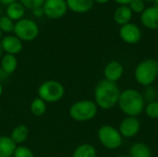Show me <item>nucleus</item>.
<instances>
[{
  "mask_svg": "<svg viewBox=\"0 0 158 157\" xmlns=\"http://www.w3.org/2000/svg\"><path fill=\"white\" fill-rule=\"evenodd\" d=\"M68 8L76 13L88 12L94 6V0H66Z\"/></svg>",
  "mask_w": 158,
  "mask_h": 157,
  "instance_id": "nucleus-16",
  "label": "nucleus"
},
{
  "mask_svg": "<svg viewBox=\"0 0 158 157\" xmlns=\"http://www.w3.org/2000/svg\"><path fill=\"white\" fill-rule=\"evenodd\" d=\"M14 2H16V0H0V3H1V4L6 5V6H8V5H10V4L14 3Z\"/></svg>",
  "mask_w": 158,
  "mask_h": 157,
  "instance_id": "nucleus-32",
  "label": "nucleus"
},
{
  "mask_svg": "<svg viewBox=\"0 0 158 157\" xmlns=\"http://www.w3.org/2000/svg\"><path fill=\"white\" fill-rule=\"evenodd\" d=\"M132 18V11L129 6H118L114 13V19L119 25H125L131 22Z\"/></svg>",
  "mask_w": 158,
  "mask_h": 157,
  "instance_id": "nucleus-17",
  "label": "nucleus"
},
{
  "mask_svg": "<svg viewBox=\"0 0 158 157\" xmlns=\"http://www.w3.org/2000/svg\"><path fill=\"white\" fill-rule=\"evenodd\" d=\"M13 157H35L34 154L32 153V151L24 145H19L17 146Z\"/></svg>",
  "mask_w": 158,
  "mask_h": 157,
  "instance_id": "nucleus-25",
  "label": "nucleus"
},
{
  "mask_svg": "<svg viewBox=\"0 0 158 157\" xmlns=\"http://www.w3.org/2000/svg\"><path fill=\"white\" fill-rule=\"evenodd\" d=\"M94 1H95L99 4H105V3H107L109 0H94Z\"/></svg>",
  "mask_w": 158,
  "mask_h": 157,
  "instance_id": "nucleus-33",
  "label": "nucleus"
},
{
  "mask_svg": "<svg viewBox=\"0 0 158 157\" xmlns=\"http://www.w3.org/2000/svg\"><path fill=\"white\" fill-rule=\"evenodd\" d=\"M0 68L7 75H10L13 72H15V70L18 68V59L16 56L8 55V54L3 56L0 60Z\"/></svg>",
  "mask_w": 158,
  "mask_h": 157,
  "instance_id": "nucleus-18",
  "label": "nucleus"
},
{
  "mask_svg": "<svg viewBox=\"0 0 158 157\" xmlns=\"http://www.w3.org/2000/svg\"><path fill=\"white\" fill-rule=\"evenodd\" d=\"M25 14V7L18 2H14L7 6L6 16L12 20H19Z\"/></svg>",
  "mask_w": 158,
  "mask_h": 157,
  "instance_id": "nucleus-21",
  "label": "nucleus"
},
{
  "mask_svg": "<svg viewBox=\"0 0 158 157\" xmlns=\"http://www.w3.org/2000/svg\"><path fill=\"white\" fill-rule=\"evenodd\" d=\"M153 2H154V6L158 7V0H154Z\"/></svg>",
  "mask_w": 158,
  "mask_h": 157,
  "instance_id": "nucleus-35",
  "label": "nucleus"
},
{
  "mask_svg": "<svg viewBox=\"0 0 158 157\" xmlns=\"http://www.w3.org/2000/svg\"><path fill=\"white\" fill-rule=\"evenodd\" d=\"M14 33L19 40L31 42L37 38L39 34V28L37 24L29 19H21L14 25Z\"/></svg>",
  "mask_w": 158,
  "mask_h": 157,
  "instance_id": "nucleus-7",
  "label": "nucleus"
},
{
  "mask_svg": "<svg viewBox=\"0 0 158 157\" xmlns=\"http://www.w3.org/2000/svg\"><path fill=\"white\" fill-rule=\"evenodd\" d=\"M38 97L47 103H56L65 95V87L61 82L55 80H48L41 83L38 90Z\"/></svg>",
  "mask_w": 158,
  "mask_h": 157,
  "instance_id": "nucleus-5",
  "label": "nucleus"
},
{
  "mask_svg": "<svg viewBox=\"0 0 158 157\" xmlns=\"http://www.w3.org/2000/svg\"><path fill=\"white\" fill-rule=\"evenodd\" d=\"M30 110L33 116L41 117L46 112V103L40 97H36L31 103Z\"/></svg>",
  "mask_w": 158,
  "mask_h": 157,
  "instance_id": "nucleus-22",
  "label": "nucleus"
},
{
  "mask_svg": "<svg viewBox=\"0 0 158 157\" xmlns=\"http://www.w3.org/2000/svg\"><path fill=\"white\" fill-rule=\"evenodd\" d=\"M98 112V106L92 100H81L71 105L69 110V117L78 122L93 120Z\"/></svg>",
  "mask_w": 158,
  "mask_h": 157,
  "instance_id": "nucleus-4",
  "label": "nucleus"
},
{
  "mask_svg": "<svg viewBox=\"0 0 158 157\" xmlns=\"http://www.w3.org/2000/svg\"><path fill=\"white\" fill-rule=\"evenodd\" d=\"M2 52H3V50H2V47H1V44H0V60L2 58Z\"/></svg>",
  "mask_w": 158,
  "mask_h": 157,
  "instance_id": "nucleus-36",
  "label": "nucleus"
},
{
  "mask_svg": "<svg viewBox=\"0 0 158 157\" xmlns=\"http://www.w3.org/2000/svg\"><path fill=\"white\" fill-rule=\"evenodd\" d=\"M97 138L100 143L108 150L118 149L123 143V137L118 130L112 125H103L97 132Z\"/></svg>",
  "mask_w": 158,
  "mask_h": 157,
  "instance_id": "nucleus-6",
  "label": "nucleus"
},
{
  "mask_svg": "<svg viewBox=\"0 0 158 157\" xmlns=\"http://www.w3.org/2000/svg\"><path fill=\"white\" fill-rule=\"evenodd\" d=\"M129 7L132 13H143L145 9V5L143 0H131L129 4Z\"/></svg>",
  "mask_w": 158,
  "mask_h": 157,
  "instance_id": "nucleus-26",
  "label": "nucleus"
},
{
  "mask_svg": "<svg viewBox=\"0 0 158 157\" xmlns=\"http://www.w3.org/2000/svg\"><path fill=\"white\" fill-rule=\"evenodd\" d=\"M2 93H3V85H2V83L0 82V96L2 95Z\"/></svg>",
  "mask_w": 158,
  "mask_h": 157,
  "instance_id": "nucleus-34",
  "label": "nucleus"
},
{
  "mask_svg": "<svg viewBox=\"0 0 158 157\" xmlns=\"http://www.w3.org/2000/svg\"><path fill=\"white\" fill-rule=\"evenodd\" d=\"M118 105L127 117H138L144 110L145 101L141 92L130 88L120 93Z\"/></svg>",
  "mask_w": 158,
  "mask_h": 157,
  "instance_id": "nucleus-2",
  "label": "nucleus"
},
{
  "mask_svg": "<svg viewBox=\"0 0 158 157\" xmlns=\"http://www.w3.org/2000/svg\"><path fill=\"white\" fill-rule=\"evenodd\" d=\"M141 21L149 30H158V7L153 6L145 8L142 13Z\"/></svg>",
  "mask_w": 158,
  "mask_h": 157,
  "instance_id": "nucleus-13",
  "label": "nucleus"
},
{
  "mask_svg": "<svg viewBox=\"0 0 158 157\" xmlns=\"http://www.w3.org/2000/svg\"><path fill=\"white\" fill-rule=\"evenodd\" d=\"M20 4L29 9H34L40 6H43L45 0H19Z\"/></svg>",
  "mask_w": 158,
  "mask_h": 157,
  "instance_id": "nucleus-28",
  "label": "nucleus"
},
{
  "mask_svg": "<svg viewBox=\"0 0 158 157\" xmlns=\"http://www.w3.org/2000/svg\"><path fill=\"white\" fill-rule=\"evenodd\" d=\"M120 157H127V156H126V155H121Z\"/></svg>",
  "mask_w": 158,
  "mask_h": 157,
  "instance_id": "nucleus-38",
  "label": "nucleus"
},
{
  "mask_svg": "<svg viewBox=\"0 0 158 157\" xmlns=\"http://www.w3.org/2000/svg\"><path fill=\"white\" fill-rule=\"evenodd\" d=\"M144 112L149 118L158 119V101L148 103L144 107Z\"/></svg>",
  "mask_w": 158,
  "mask_h": 157,
  "instance_id": "nucleus-23",
  "label": "nucleus"
},
{
  "mask_svg": "<svg viewBox=\"0 0 158 157\" xmlns=\"http://www.w3.org/2000/svg\"><path fill=\"white\" fill-rule=\"evenodd\" d=\"M2 50L8 55L16 56L22 50V41L15 35H6L0 41Z\"/></svg>",
  "mask_w": 158,
  "mask_h": 157,
  "instance_id": "nucleus-12",
  "label": "nucleus"
},
{
  "mask_svg": "<svg viewBox=\"0 0 158 157\" xmlns=\"http://www.w3.org/2000/svg\"><path fill=\"white\" fill-rule=\"evenodd\" d=\"M29 133H30V130L28 129V127L26 125H23V124H20V125H18L16 126L11 133H10V138L11 140L18 145H21L22 143H24L28 137H29Z\"/></svg>",
  "mask_w": 158,
  "mask_h": 157,
  "instance_id": "nucleus-15",
  "label": "nucleus"
},
{
  "mask_svg": "<svg viewBox=\"0 0 158 157\" xmlns=\"http://www.w3.org/2000/svg\"><path fill=\"white\" fill-rule=\"evenodd\" d=\"M2 38H3V31L0 30V41L2 40Z\"/></svg>",
  "mask_w": 158,
  "mask_h": 157,
  "instance_id": "nucleus-37",
  "label": "nucleus"
},
{
  "mask_svg": "<svg viewBox=\"0 0 158 157\" xmlns=\"http://www.w3.org/2000/svg\"><path fill=\"white\" fill-rule=\"evenodd\" d=\"M141 129V122L137 117H126L118 126V131L123 138L135 137Z\"/></svg>",
  "mask_w": 158,
  "mask_h": 157,
  "instance_id": "nucleus-9",
  "label": "nucleus"
},
{
  "mask_svg": "<svg viewBox=\"0 0 158 157\" xmlns=\"http://www.w3.org/2000/svg\"><path fill=\"white\" fill-rule=\"evenodd\" d=\"M145 1H154V0H145Z\"/></svg>",
  "mask_w": 158,
  "mask_h": 157,
  "instance_id": "nucleus-39",
  "label": "nucleus"
},
{
  "mask_svg": "<svg viewBox=\"0 0 158 157\" xmlns=\"http://www.w3.org/2000/svg\"><path fill=\"white\" fill-rule=\"evenodd\" d=\"M158 77V62L154 58L144 59L134 69V79L138 84L148 87L152 86Z\"/></svg>",
  "mask_w": 158,
  "mask_h": 157,
  "instance_id": "nucleus-3",
  "label": "nucleus"
},
{
  "mask_svg": "<svg viewBox=\"0 0 158 157\" xmlns=\"http://www.w3.org/2000/svg\"><path fill=\"white\" fill-rule=\"evenodd\" d=\"M32 13L35 17L39 18V17H42L43 15H44V8L43 6H40V7H37V8H34L32 9Z\"/></svg>",
  "mask_w": 158,
  "mask_h": 157,
  "instance_id": "nucleus-29",
  "label": "nucleus"
},
{
  "mask_svg": "<svg viewBox=\"0 0 158 157\" xmlns=\"http://www.w3.org/2000/svg\"><path fill=\"white\" fill-rule=\"evenodd\" d=\"M143 96L144 98V101H148V103L156 101V88H154L153 86L145 87V90L143 93Z\"/></svg>",
  "mask_w": 158,
  "mask_h": 157,
  "instance_id": "nucleus-27",
  "label": "nucleus"
},
{
  "mask_svg": "<svg viewBox=\"0 0 158 157\" xmlns=\"http://www.w3.org/2000/svg\"><path fill=\"white\" fill-rule=\"evenodd\" d=\"M131 157H152L150 147L143 143H135L130 148Z\"/></svg>",
  "mask_w": 158,
  "mask_h": 157,
  "instance_id": "nucleus-19",
  "label": "nucleus"
},
{
  "mask_svg": "<svg viewBox=\"0 0 158 157\" xmlns=\"http://www.w3.org/2000/svg\"><path fill=\"white\" fill-rule=\"evenodd\" d=\"M118 4L121 5V6H127L131 3V0H115Z\"/></svg>",
  "mask_w": 158,
  "mask_h": 157,
  "instance_id": "nucleus-31",
  "label": "nucleus"
},
{
  "mask_svg": "<svg viewBox=\"0 0 158 157\" xmlns=\"http://www.w3.org/2000/svg\"><path fill=\"white\" fill-rule=\"evenodd\" d=\"M7 77H8V75L0 68V82H1L2 81H4L5 79H6Z\"/></svg>",
  "mask_w": 158,
  "mask_h": 157,
  "instance_id": "nucleus-30",
  "label": "nucleus"
},
{
  "mask_svg": "<svg viewBox=\"0 0 158 157\" xmlns=\"http://www.w3.org/2000/svg\"><path fill=\"white\" fill-rule=\"evenodd\" d=\"M14 22L7 16L0 18V30L3 32H11L14 31Z\"/></svg>",
  "mask_w": 158,
  "mask_h": 157,
  "instance_id": "nucleus-24",
  "label": "nucleus"
},
{
  "mask_svg": "<svg viewBox=\"0 0 158 157\" xmlns=\"http://www.w3.org/2000/svg\"><path fill=\"white\" fill-rule=\"evenodd\" d=\"M123 73H124L123 65L117 60H112L108 62L104 68L105 80L111 81V82L117 83V81L122 78Z\"/></svg>",
  "mask_w": 158,
  "mask_h": 157,
  "instance_id": "nucleus-11",
  "label": "nucleus"
},
{
  "mask_svg": "<svg viewBox=\"0 0 158 157\" xmlns=\"http://www.w3.org/2000/svg\"><path fill=\"white\" fill-rule=\"evenodd\" d=\"M71 157H97V151L93 144L82 143L75 148Z\"/></svg>",
  "mask_w": 158,
  "mask_h": 157,
  "instance_id": "nucleus-20",
  "label": "nucleus"
},
{
  "mask_svg": "<svg viewBox=\"0 0 158 157\" xmlns=\"http://www.w3.org/2000/svg\"><path fill=\"white\" fill-rule=\"evenodd\" d=\"M43 8L48 18L59 19L67 13L68 6L66 0H45Z\"/></svg>",
  "mask_w": 158,
  "mask_h": 157,
  "instance_id": "nucleus-8",
  "label": "nucleus"
},
{
  "mask_svg": "<svg viewBox=\"0 0 158 157\" xmlns=\"http://www.w3.org/2000/svg\"><path fill=\"white\" fill-rule=\"evenodd\" d=\"M17 144L9 136H0V157H13Z\"/></svg>",
  "mask_w": 158,
  "mask_h": 157,
  "instance_id": "nucleus-14",
  "label": "nucleus"
},
{
  "mask_svg": "<svg viewBox=\"0 0 158 157\" xmlns=\"http://www.w3.org/2000/svg\"><path fill=\"white\" fill-rule=\"evenodd\" d=\"M120 93L116 82H111L104 79L100 81L94 88V103L101 109H111L118 105Z\"/></svg>",
  "mask_w": 158,
  "mask_h": 157,
  "instance_id": "nucleus-1",
  "label": "nucleus"
},
{
  "mask_svg": "<svg viewBox=\"0 0 158 157\" xmlns=\"http://www.w3.org/2000/svg\"><path fill=\"white\" fill-rule=\"evenodd\" d=\"M119 36L125 43L130 44H134L141 40L142 31L136 24L130 22L120 27Z\"/></svg>",
  "mask_w": 158,
  "mask_h": 157,
  "instance_id": "nucleus-10",
  "label": "nucleus"
}]
</instances>
